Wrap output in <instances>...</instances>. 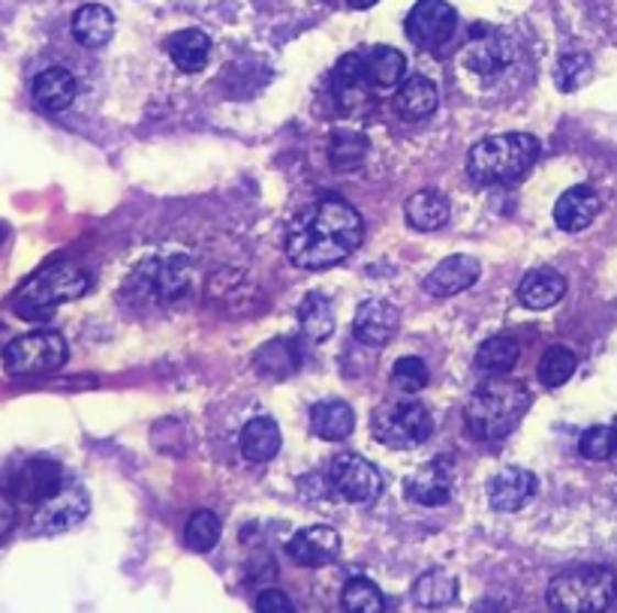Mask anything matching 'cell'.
Instances as JSON below:
<instances>
[{
  "label": "cell",
  "instance_id": "6da1fadb",
  "mask_svg": "<svg viewBox=\"0 0 617 613\" xmlns=\"http://www.w3.org/2000/svg\"><path fill=\"white\" fill-rule=\"evenodd\" d=\"M365 241V223L353 204L317 199L305 204L286 226V256L305 271L334 268L353 256Z\"/></svg>",
  "mask_w": 617,
  "mask_h": 613
},
{
  "label": "cell",
  "instance_id": "7a4b0ae2",
  "mask_svg": "<svg viewBox=\"0 0 617 613\" xmlns=\"http://www.w3.org/2000/svg\"><path fill=\"white\" fill-rule=\"evenodd\" d=\"M527 409H530V391L525 382L494 376L470 394L467 406H464V421L476 439L497 443L521 424Z\"/></svg>",
  "mask_w": 617,
  "mask_h": 613
},
{
  "label": "cell",
  "instance_id": "3957f363",
  "mask_svg": "<svg viewBox=\"0 0 617 613\" xmlns=\"http://www.w3.org/2000/svg\"><path fill=\"white\" fill-rule=\"evenodd\" d=\"M539 159V142L530 133H500L482 138L467 154L470 178L482 187H509L521 181Z\"/></svg>",
  "mask_w": 617,
  "mask_h": 613
},
{
  "label": "cell",
  "instance_id": "277c9868",
  "mask_svg": "<svg viewBox=\"0 0 617 613\" xmlns=\"http://www.w3.org/2000/svg\"><path fill=\"white\" fill-rule=\"evenodd\" d=\"M617 595L615 571L606 566H575L551 578L546 602L554 613H606Z\"/></svg>",
  "mask_w": 617,
  "mask_h": 613
},
{
  "label": "cell",
  "instance_id": "5b68a950",
  "mask_svg": "<svg viewBox=\"0 0 617 613\" xmlns=\"http://www.w3.org/2000/svg\"><path fill=\"white\" fill-rule=\"evenodd\" d=\"M91 286V277L76 268V265H48L40 274H34L27 283L15 292V301H12V310L22 319H43L48 313H55L57 306L67 304V301H76L88 292Z\"/></svg>",
  "mask_w": 617,
  "mask_h": 613
},
{
  "label": "cell",
  "instance_id": "8992f818",
  "mask_svg": "<svg viewBox=\"0 0 617 613\" xmlns=\"http://www.w3.org/2000/svg\"><path fill=\"white\" fill-rule=\"evenodd\" d=\"M371 431H374L377 443L389 445L395 452H407V448H419L425 439H431L434 419L425 403L412 400L410 394H400V398L386 400L374 409Z\"/></svg>",
  "mask_w": 617,
  "mask_h": 613
},
{
  "label": "cell",
  "instance_id": "52a82bcc",
  "mask_svg": "<svg viewBox=\"0 0 617 613\" xmlns=\"http://www.w3.org/2000/svg\"><path fill=\"white\" fill-rule=\"evenodd\" d=\"M3 364L12 376L55 374L67 364V341L57 331H31L7 346Z\"/></svg>",
  "mask_w": 617,
  "mask_h": 613
},
{
  "label": "cell",
  "instance_id": "ba28073f",
  "mask_svg": "<svg viewBox=\"0 0 617 613\" xmlns=\"http://www.w3.org/2000/svg\"><path fill=\"white\" fill-rule=\"evenodd\" d=\"M91 511V497L81 484H64L55 497H48L46 502H40L34 511L31 530L36 535H60L69 533L73 526H79Z\"/></svg>",
  "mask_w": 617,
  "mask_h": 613
},
{
  "label": "cell",
  "instance_id": "9c48e42d",
  "mask_svg": "<svg viewBox=\"0 0 617 613\" xmlns=\"http://www.w3.org/2000/svg\"><path fill=\"white\" fill-rule=\"evenodd\" d=\"M329 481H332L334 493L350 505H367L383 493L379 469L359 455L334 457L332 466H329Z\"/></svg>",
  "mask_w": 617,
  "mask_h": 613
},
{
  "label": "cell",
  "instance_id": "30bf717a",
  "mask_svg": "<svg viewBox=\"0 0 617 613\" xmlns=\"http://www.w3.org/2000/svg\"><path fill=\"white\" fill-rule=\"evenodd\" d=\"M458 12L447 0H419L407 15V36L412 46L440 48L455 34Z\"/></svg>",
  "mask_w": 617,
  "mask_h": 613
},
{
  "label": "cell",
  "instance_id": "8fae6325",
  "mask_svg": "<svg viewBox=\"0 0 617 613\" xmlns=\"http://www.w3.org/2000/svg\"><path fill=\"white\" fill-rule=\"evenodd\" d=\"M513 40L492 24H473L467 46H464V64L480 76H497L500 69L513 64Z\"/></svg>",
  "mask_w": 617,
  "mask_h": 613
},
{
  "label": "cell",
  "instance_id": "7c38bea8",
  "mask_svg": "<svg viewBox=\"0 0 617 613\" xmlns=\"http://www.w3.org/2000/svg\"><path fill=\"white\" fill-rule=\"evenodd\" d=\"M452 493H455V466L449 457H434L407 478V497L425 509L447 505Z\"/></svg>",
  "mask_w": 617,
  "mask_h": 613
},
{
  "label": "cell",
  "instance_id": "4fadbf2b",
  "mask_svg": "<svg viewBox=\"0 0 617 613\" xmlns=\"http://www.w3.org/2000/svg\"><path fill=\"white\" fill-rule=\"evenodd\" d=\"M286 554L301 568L329 566V562H334L338 554H341V535H338V530L322 526V523L320 526H305V530H298V533L289 538Z\"/></svg>",
  "mask_w": 617,
  "mask_h": 613
},
{
  "label": "cell",
  "instance_id": "5bb4252c",
  "mask_svg": "<svg viewBox=\"0 0 617 613\" xmlns=\"http://www.w3.org/2000/svg\"><path fill=\"white\" fill-rule=\"evenodd\" d=\"M539 490V478L525 469V466H506L497 476L488 481V502H492L494 511H504V514H513V511L525 509L527 502L537 497Z\"/></svg>",
  "mask_w": 617,
  "mask_h": 613
},
{
  "label": "cell",
  "instance_id": "9a60e30c",
  "mask_svg": "<svg viewBox=\"0 0 617 613\" xmlns=\"http://www.w3.org/2000/svg\"><path fill=\"white\" fill-rule=\"evenodd\" d=\"M60 488H64V469L55 460H48V457L27 460L12 478V493L22 502H34V505L55 497Z\"/></svg>",
  "mask_w": 617,
  "mask_h": 613
},
{
  "label": "cell",
  "instance_id": "2e32d148",
  "mask_svg": "<svg viewBox=\"0 0 617 613\" xmlns=\"http://www.w3.org/2000/svg\"><path fill=\"white\" fill-rule=\"evenodd\" d=\"M400 328V310L392 301L383 298H371L355 310L353 331L355 337L367 346H386Z\"/></svg>",
  "mask_w": 617,
  "mask_h": 613
},
{
  "label": "cell",
  "instance_id": "e0dca14e",
  "mask_svg": "<svg viewBox=\"0 0 617 613\" xmlns=\"http://www.w3.org/2000/svg\"><path fill=\"white\" fill-rule=\"evenodd\" d=\"M480 259L458 253V256H449V259H443L437 265L434 271H431V277L425 280V292H431L434 298L461 296V292H467L470 286L480 280Z\"/></svg>",
  "mask_w": 617,
  "mask_h": 613
},
{
  "label": "cell",
  "instance_id": "ac0fdd59",
  "mask_svg": "<svg viewBox=\"0 0 617 613\" xmlns=\"http://www.w3.org/2000/svg\"><path fill=\"white\" fill-rule=\"evenodd\" d=\"M599 208H603V202H599V193H596L594 187L579 183V187H570L558 199V204H554V223L563 232H582V229L594 223Z\"/></svg>",
  "mask_w": 617,
  "mask_h": 613
},
{
  "label": "cell",
  "instance_id": "d6986e66",
  "mask_svg": "<svg viewBox=\"0 0 617 613\" xmlns=\"http://www.w3.org/2000/svg\"><path fill=\"white\" fill-rule=\"evenodd\" d=\"M76 76L64 67H48L43 69L40 76L31 85V93H34V102L43 109V112H64L73 105L76 100Z\"/></svg>",
  "mask_w": 617,
  "mask_h": 613
},
{
  "label": "cell",
  "instance_id": "ffe728a7",
  "mask_svg": "<svg viewBox=\"0 0 617 613\" xmlns=\"http://www.w3.org/2000/svg\"><path fill=\"white\" fill-rule=\"evenodd\" d=\"M310 431L317 439L326 443H341L355 431V412L343 400H320L310 406Z\"/></svg>",
  "mask_w": 617,
  "mask_h": 613
},
{
  "label": "cell",
  "instance_id": "44dd1931",
  "mask_svg": "<svg viewBox=\"0 0 617 613\" xmlns=\"http://www.w3.org/2000/svg\"><path fill=\"white\" fill-rule=\"evenodd\" d=\"M515 296L527 310H537V313L539 310H551L554 304H561V298L566 296V280H563V274L551 271V268H537V271L521 277Z\"/></svg>",
  "mask_w": 617,
  "mask_h": 613
},
{
  "label": "cell",
  "instance_id": "7402d4cb",
  "mask_svg": "<svg viewBox=\"0 0 617 613\" xmlns=\"http://www.w3.org/2000/svg\"><path fill=\"white\" fill-rule=\"evenodd\" d=\"M73 36L85 48H103L114 36V15L103 3H85L73 15Z\"/></svg>",
  "mask_w": 617,
  "mask_h": 613
},
{
  "label": "cell",
  "instance_id": "603a6c76",
  "mask_svg": "<svg viewBox=\"0 0 617 613\" xmlns=\"http://www.w3.org/2000/svg\"><path fill=\"white\" fill-rule=\"evenodd\" d=\"M458 590L461 587H458L455 575H449L447 568H431L412 583V602L425 611H443L449 604H455Z\"/></svg>",
  "mask_w": 617,
  "mask_h": 613
},
{
  "label": "cell",
  "instance_id": "cb8c5ba5",
  "mask_svg": "<svg viewBox=\"0 0 617 613\" xmlns=\"http://www.w3.org/2000/svg\"><path fill=\"white\" fill-rule=\"evenodd\" d=\"M166 52L181 73H199V69H206L208 57H211V40L202 31L187 27V31H175L166 40Z\"/></svg>",
  "mask_w": 617,
  "mask_h": 613
},
{
  "label": "cell",
  "instance_id": "d4e9b609",
  "mask_svg": "<svg viewBox=\"0 0 617 613\" xmlns=\"http://www.w3.org/2000/svg\"><path fill=\"white\" fill-rule=\"evenodd\" d=\"M437 102H440V91L428 76H410V79L400 81L398 97H395V109L400 118H410V121H422L428 114H434Z\"/></svg>",
  "mask_w": 617,
  "mask_h": 613
},
{
  "label": "cell",
  "instance_id": "484cf974",
  "mask_svg": "<svg viewBox=\"0 0 617 613\" xmlns=\"http://www.w3.org/2000/svg\"><path fill=\"white\" fill-rule=\"evenodd\" d=\"M280 452V427L275 419L260 415L251 419L241 431V455L253 464H268Z\"/></svg>",
  "mask_w": 617,
  "mask_h": 613
},
{
  "label": "cell",
  "instance_id": "4316f807",
  "mask_svg": "<svg viewBox=\"0 0 617 613\" xmlns=\"http://www.w3.org/2000/svg\"><path fill=\"white\" fill-rule=\"evenodd\" d=\"M404 216L416 232H437L447 226L449 202L440 190H419L404 204Z\"/></svg>",
  "mask_w": 617,
  "mask_h": 613
},
{
  "label": "cell",
  "instance_id": "83f0119b",
  "mask_svg": "<svg viewBox=\"0 0 617 613\" xmlns=\"http://www.w3.org/2000/svg\"><path fill=\"white\" fill-rule=\"evenodd\" d=\"M365 76L374 91H392L407 76V57L392 46L371 48V55H365Z\"/></svg>",
  "mask_w": 617,
  "mask_h": 613
},
{
  "label": "cell",
  "instance_id": "f1b7e54d",
  "mask_svg": "<svg viewBox=\"0 0 617 613\" xmlns=\"http://www.w3.org/2000/svg\"><path fill=\"white\" fill-rule=\"evenodd\" d=\"M298 328L308 341L320 343L332 337L334 331V306L322 292H310L305 301L298 304Z\"/></svg>",
  "mask_w": 617,
  "mask_h": 613
},
{
  "label": "cell",
  "instance_id": "f546056e",
  "mask_svg": "<svg viewBox=\"0 0 617 613\" xmlns=\"http://www.w3.org/2000/svg\"><path fill=\"white\" fill-rule=\"evenodd\" d=\"M518 358H521V346L513 337H492V341L482 343L480 353H476V370L504 376L518 364Z\"/></svg>",
  "mask_w": 617,
  "mask_h": 613
},
{
  "label": "cell",
  "instance_id": "4dcf8cb0",
  "mask_svg": "<svg viewBox=\"0 0 617 613\" xmlns=\"http://www.w3.org/2000/svg\"><path fill=\"white\" fill-rule=\"evenodd\" d=\"M367 157V138L359 130H338L329 138V159H332L334 169L353 171L359 169Z\"/></svg>",
  "mask_w": 617,
  "mask_h": 613
},
{
  "label": "cell",
  "instance_id": "1f68e13d",
  "mask_svg": "<svg viewBox=\"0 0 617 613\" xmlns=\"http://www.w3.org/2000/svg\"><path fill=\"white\" fill-rule=\"evenodd\" d=\"M220 535H223V523H220L218 514L208 509H199L187 521V526H184V545L190 547L194 554H208V550L218 547Z\"/></svg>",
  "mask_w": 617,
  "mask_h": 613
},
{
  "label": "cell",
  "instance_id": "d6a6232c",
  "mask_svg": "<svg viewBox=\"0 0 617 613\" xmlns=\"http://www.w3.org/2000/svg\"><path fill=\"white\" fill-rule=\"evenodd\" d=\"M343 613H383L386 611V599L374 580L367 578H350L341 592Z\"/></svg>",
  "mask_w": 617,
  "mask_h": 613
},
{
  "label": "cell",
  "instance_id": "836d02e7",
  "mask_svg": "<svg viewBox=\"0 0 617 613\" xmlns=\"http://www.w3.org/2000/svg\"><path fill=\"white\" fill-rule=\"evenodd\" d=\"M579 358L575 353H570L566 346H551L549 353L542 355L539 361V382L546 388H561L575 376Z\"/></svg>",
  "mask_w": 617,
  "mask_h": 613
},
{
  "label": "cell",
  "instance_id": "e575fe53",
  "mask_svg": "<svg viewBox=\"0 0 617 613\" xmlns=\"http://www.w3.org/2000/svg\"><path fill=\"white\" fill-rule=\"evenodd\" d=\"M296 349L289 341H272L265 343L263 349L256 353V370L263 376H272V379H284L296 370Z\"/></svg>",
  "mask_w": 617,
  "mask_h": 613
},
{
  "label": "cell",
  "instance_id": "d590c367",
  "mask_svg": "<svg viewBox=\"0 0 617 613\" xmlns=\"http://www.w3.org/2000/svg\"><path fill=\"white\" fill-rule=\"evenodd\" d=\"M428 379H431V374H428L422 358H416V355L398 358V364L392 367V388L398 394H419L428 386Z\"/></svg>",
  "mask_w": 617,
  "mask_h": 613
},
{
  "label": "cell",
  "instance_id": "8d00e7d4",
  "mask_svg": "<svg viewBox=\"0 0 617 613\" xmlns=\"http://www.w3.org/2000/svg\"><path fill=\"white\" fill-rule=\"evenodd\" d=\"M579 452L587 460H608L617 455V431L608 424H594L582 433L579 439Z\"/></svg>",
  "mask_w": 617,
  "mask_h": 613
},
{
  "label": "cell",
  "instance_id": "74e56055",
  "mask_svg": "<svg viewBox=\"0 0 617 613\" xmlns=\"http://www.w3.org/2000/svg\"><path fill=\"white\" fill-rule=\"evenodd\" d=\"M554 76H558V88H561V91H579V88L587 85L591 76H594V60L587 55H563L561 60H558Z\"/></svg>",
  "mask_w": 617,
  "mask_h": 613
},
{
  "label": "cell",
  "instance_id": "f35d334b",
  "mask_svg": "<svg viewBox=\"0 0 617 613\" xmlns=\"http://www.w3.org/2000/svg\"><path fill=\"white\" fill-rule=\"evenodd\" d=\"M256 613H296L293 599L280 590H265L256 599Z\"/></svg>",
  "mask_w": 617,
  "mask_h": 613
},
{
  "label": "cell",
  "instance_id": "ab89813d",
  "mask_svg": "<svg viewBox=\"0 0 617 613\" xmlns=\"http://www.w3.org/2000/svg\"><path fill=\"white\" fill-rule=\"evenodd\" d=\"M12 526H15V505L7 493H0V538L10 535Z\"/></svg>",
  "mask_w": 617,
  "mask_h": 613
},
{
  "label": "cell",
  "instance_id": "60d3db41",
  "mask_svg": "<svg viewBox=\"0 0 617 613\" xmlns=\"http://www.w3.org/2000/svg\"><path fill=\"white\" fill-rule=\"evenodd\" d=\"M470 613H513V608L500 599H482L470 608Z\"/></svg>",
  "mask_w": 617,
  "mask_h": 613
},
{
  "label": "cell",
  "instance_id": "b9f144b4",
  "mask_svg": "<svg viewBox=\"0 0 617 613\" xmlns=\"http://www.w3.org/2000/svg\"><path fill=\"white\" fill-rule=\"evenodd\" d=\"M346 3H350L353 10H367V7H374L377 0H346Z\"/></svg>",
  "mask_w": 617,
  "mask_h": 613
}]
</instances>
